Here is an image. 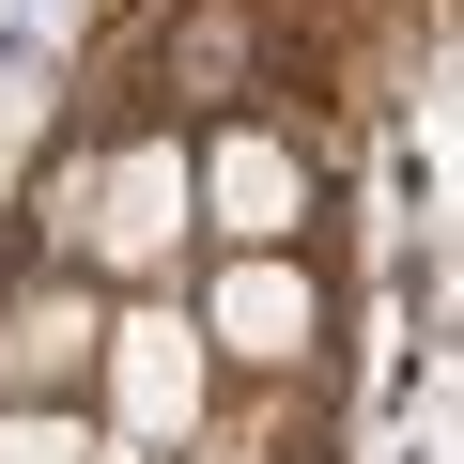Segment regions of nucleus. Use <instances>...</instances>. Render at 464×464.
Segmentation results:
<instances>
[{"mask_svg": "<svg viewBox=\"0 0 464 464\" xmlns=\"http://www.w3.org/2000/svg\"><path fill=\"white\" fill-rule=\"evenodd\" d=\"M93 372H109V449H170L201 418V325H170V310H109Z\"/></svg>", "mask_w": 464, "mask_h": 464, "instance_id": "nucleus-1", "label": "nucleus"}, {"mask_svg": "<svg viewBox=\"0 0 464 464\" xmlns=\"http://www.w3.org/2000/svg\"><path fill=\"white\" fill-rule=\"evenodd\" d=\"M186 217H201V201H186V155H170V140L109 155V186H93V248H109L124 279H155V264L186 248Z\"/></svg>", "mask_w": 464, "mask_h": 464, "instance_id": "nucleus-2", "label": "nucleus"}, {"mask_svg": "<svg viewBox=\"0 0 464 464\" xmlns=\"http://www.w3.org/2000/svg\"><path fill=\"white\" fill-rule=\"evenodd\" d=\"M186 201L232 232V248H279L295 232V155L279 140H217V155H186Z\"/></svg>", "mask_w": 464, "mask_h": 464, "instance_id": "nucleus-3", "label": "nucleus"}, {"mask_svg": "<svg viewBox=\"0 0 464 464\" xmlns=\"http://www.w3.org/2000/svg\"><path fill=\"white\" fill-rule=\"evenodd\" d=\"M201 341L217 356H264V372H295V341H310V279L279 264V248H248L217 279V310H201Z\"/></svg>", "mask_w": 464, "mask_h": 464, "instance_id": "nucleus-4", "label": "nucleus"}, {"mask_svg": "<svg viewBox=\"0 0 464 464\" xmlns=\"http://www.w3.org/2000/svg\"><path fill=\"white\" fill-rule=\"evenodd\" d=\"M93 341H109L93 295H32V310H0V402H63V387L93 372Z\"/></svg>", "mask_w": 464, "mask_h": 464, "instance_id": "nucleus-5", "label": "nucleus"}, {"mask_svg": "<svg viewBox=\"0 0 464 464\" xmlns=\"http://www.w3.org/2000/svg\"><path fill=\"white\" fill-rule=\"evenodd\" d=\"M109 433L93 418H63V402H0V464H93Z\"/></svg>", "mask_w": 464, "mask_h": 464, "instance_id": "nucleus-6", "label": "nucleus"}]
</instances>
